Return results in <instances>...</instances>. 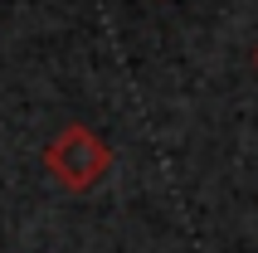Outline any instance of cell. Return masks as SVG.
I'll return each mask as SVG.
<instances>
[{"instance_id":"1","label":"cell","mask_w":258,"mask_h":253,"mask_svg":"<svg viewBox=\"0 0 258 253\" xmlns=\"http://www.w3.org/2000/svg\"><path fill=\"white\" fill-rule=\"evenodd\" d=\"M44 170L58 190L69 195H88L93 185L112 170V146L83 122H69L49 146H44Z\"/></svg>"},{"instance_id":"2","label":"cell","mask_w":258,"mask_h":253,"mask_svg":"<svg viewBox=\"0 0 258 253\" xmlns=\"http://www.w3.org/2000/svg\"><path fill=\"white\" fill-rule=\"evenodd\" d=\"M253 69H258V49H253Z\"/></svg>"}]
</instances>
